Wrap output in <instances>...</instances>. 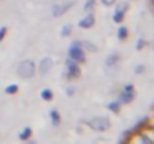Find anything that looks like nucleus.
Wrapping results in <instances>:
<instances>
[{
	"label": "nucleus",
	"instance_id": "10",
	"mask_svg": "<svg viewBox=\"0 0 154 144\" xmlns=\"http://www.w3.org/2000/svg\"><path fill=\"white\" fill-rule=\"evenodd\" d=\"M52 66H54V62H52L51 57H44L41 60V63H39V74L41 75H47L52 69Z\"/></svg>",
	"mask_w": 154,
	"mask_h": 144
},
{
	"label": "nucleus",
	"instance_id": "15",
	"mask_svg": "<svg viewBox=\"0 0 154 144\" xmlns=\"http://www.w3.org/2000/svg\"><path fill=\"white\" fill-rule=\"evenodd\" d=\"M120 107H121V104L118 101H112V102L108 104V110L112 111V113H118L120 111Z\"/></svg>",
	"mask_w": 154,
	"mask_h": 144
},
{
	"label": "nucleus",
	"instance_id": "1",
	"mask_svg": "<svg viewBox=\"0 0 154 144\" xmlns=\"http://www.w3.org/2000/svg\"><path fill=\"white\" fill-rule=\"evenodd\" d=\"M123 144H154V128L148 123L142 125L138 131H132Z\"/></svg>",
	"mask_w": 154,
	"mask_h": 144
},
{
	"label": "nucleus",
	"instance_id": "14",
	"mask_svg": "<svg viewBox=\"0 0 154 144\" xmlns=\"http://www.w3.org/2000/svg\"><path fill=\"white\" fill-rule=\"evenodd\" d=\"M50 117H51V123L54 126H57V125H60V113L57 111V110H51L50 111Z\"/></svg>",
	"mask_w": 154,
	"mask_h": 144
},
{
	"label": "nucleus",
	"instance_id": "9",
	"mask_svg": "<svg viewBox=\"0 0 154 144\" xmlns=\"http://www.w3.org/2000/svg\"><path fill=\"white\" fill-rule=\"evenodd\" d=\"M94 23H96V18H94V15L91 14V12H88L84 18H81L79 20V23H78V26L81 27V29H84V30H88V29H91L93 26H94Z\"/></svg>",
	"mask_w": 154,
	"mask_h": 144
},
{
	"label": "nucleus",
	"instance_id": "3",
	"mask_svg": "<svg viewBox=\"0 0 154 144\" xmlns=\"http://www.w3.org/2000/svg\"><path fill=\"white\" fill-rule=\"evenodd\" d=\"M17 72H18V75H20L21 78L30 80V78H33L35 74H36V65H35L33 60H23V62L18 65Z\"/></svg>",
	"mask_w": 154,
	"mask_h": 144
},
{
	"label": "nucleus",
	"instance_id": "2",
	"mask_svg": "<svg viewBox=\"0 0 154 144\" xmlns=\"http://www.w3.org/2000/svg\"><path fill=\"white\" fill-rule=\"evenodd\" d=\"M67 56L70 60L76 62V63H84L85 62V51L82 48V44L81 41H75L72 42V45L67 50Z\"/></svg>",
	"mask_w": 154,
	"mask_h": 144
},
{
	"label": "nucleus",
	"instance_id": "21",
	"mask_svg": "<svg viewBox=\"0 0 154 144\" xmlns=\"http://www.w3.org/2000/svg\"><path fill=\"white\" fill-rule=\"evenodd\" d=\"M145 44H147V42H145L144 39H138V41H136V50H142V48L145 47Z\"/></svg>",
	"mask_w": 154,
	"mask_h": 144
},
{
	"label": "nucleus",
	"instance_id": "12",
	"mask_svg": "<svg viewBox=\"0 0 154 144\" xmlns=\"http://www.w3.org/2000/svg\"><path fill=\"white\" fill-rule=\"evenodd\" d=\"M33 135V131H32V128H29V126H26L21 132H20V140H23V141H27V140H30V137Z\"/></svg>",
	"mask_w": 154,
	"mask_h": 144
},
{
	"label": "nucleus",
	"instance_id": "8",
	"mask_svg": "<svg viewBox=\"0 0 154 144\" xmlns=\"http://www.w3.org/2000/svg\"><path fill=\"white\" fill-rule=\"evenodd\" d=\"M127 9H129V5H127V3H120V5L117 6V9H115L114 15H112V20H114V23L120 24V23L124 20Z\"/></svg>",
	"mask_w": 154,
	"mask_h": 144
},
{
	"label": "nucleus",
	"instance_id": "24",
	"mask_svg": "<svg viewBox=\"0 0 154 144\" xmlns=\"http://www.w3.org/2000/svg\"><path fill=\"white\" fill-rule=\"evenodd\" d=\"M144 71H145V66H144V65H138V66L135 68V72H136V74H142Z\"/></svg>",
	"mask_w": 154,
	"mask_h": 144
},
{
	"label": "nucleus",
	"instance_id": "4",
	"mask_svg": "<svg viewBox=\"0 0 154 144\" xmlns=\"http://www.w3.org/2000/svg\"><path fill=\"white\" fill-rule=\"evenodd\" d=\"M88 126L96 132H105L111 128V120L105 116H99V117H94V119L88 120Z\"/></svg>",
	"mask_w": 154,
	"mask_h": 144
},
{
	"label": "nucleus",
	"instance_id": "25",
	"mask_svg": "<svg viewBox=\"0 0 154 144\" xmlns=\"http://www.w3.org/2000/svg\"><path fill=\"white\" fill-rule=\"evenodd\" d=\"M73 93H75V89H73V87H67V90H66V95H67V96H72Z\"/></svg>",
	"mask_w": 154,
	"mask_h": 144
},
{
	"label": "nucleus",
	"instance_id": "23",
	"mask_svg": "<svg viewBox=\"0 0 154 144\" xmlns=\"http://www.w3.org/2000/svg\"><path fill=\"white\" fill-rule=\"evenodd\" d=\"M100 2H102V5H105V6H112V5L117 3V0H100Z\"/></svg>",
	"mask_w": 154,
	"mask_h": 144
},
{
	"label": "nucleus",
	"instance_id": "20",
	"mask_svg": "<svg viewBox=\"0 0 154 144\" xmlns=\"http://www.w3.org/2000/svg\"><path fill=\"white\" fill-rule=\"evenodd\" d=\"M94 3H96V0H87L85 5H84V9H85V11H90V9L94 6Z\"/></svg>",
	"mask_w": 154,
	"mask_h": 144
},
{
	"label": "nucleus",
	"instance_id": "7",
	"mask_svg": "<svg viewBox=\"0 0 154 144\" xmlns=\"http://www.w3.org/2000/svg\"><path fill=\"white\" fill-rule=\"evenodd\" d=\"M73 6V2H63V3H57L52 6V17H61L64 15L70 8Z\"/></svg>",
	"mask_w": 154,
	"mask_h": 144
},
{
	"label": "nucleus",
	"instance_id": "18",
	"mask_svg": "<svg viewBox=\"0 0 154 144\" xmlns=\"http://www.w3.org/2000/svg\"><path fill=\"white\" fill-rule=\"evenodd\" d=\"M5 92H6L8 95H15V93L18 92V86H17V84H11V86H8V87L5 89Z\"/></svg>",
	"mask_w": 154,
	"mask_h": 144
},
{
	"label": "nucleus",
	"instance_id": "16",
	"mask_svg": "<svg viewBox=\"0 0 154 144\" xmlns=\"http://www.w3.org/2000/svg\"><path fill=\"white\" fill-rule=\"evenodd\" d=\"M70 33H72V24H64L63 29H61V32H60L61 38H67Z\"/></svg>",
	"mask_w": 154,
	"mask_h": 144
},
{
	"label": "nucleus",
	"instance_id": "22",
	"mask_svg": "<svg viewBox=\"0 0 154 144\" xmlns=\"http://www.w3.org/2000/svg\"><path fill=\"white\" fill-rule=\"evenodd\" d=\"M6 32H8V29H6V27H0V42L5 39V36H6Z\"/></svg>",
	"mask_w": 154,
	"mask_h": 144
},
{
	"label": "nucleus",
	"instance_id": "19",
	"mask_svg": "<svg viewBox=\"0 0 154 144\" xmlns=\"http://www.w3.org/2000/svg\"><path fill=\"white\" fill-rule=\"evenodd\" d=\"M81 44H82L84 51H96V47H94L91 42H87V41H84V42H81Z\"/></svg>",
	"mask_w": 154,
	"mask_h": 144
},
{
	"label": "nucleus",
	"instance_id": "13",
	"mask_svg": "<svg viewBox=\"0 0 154 144\" xmlns=\"http://www.w3.org/2000/svg\"><path fill=\"white\" fill-rule=\"evenodd\" d=\"M127 36H129V29L124 27V26L118 27V30H117V38H118L120 41H126Z\"/></svg>",
	"mask_w": 154,
	"mask_h": 144
},
{
	"label": "nucleus",
	"instance_id": "5",
	"mask_svg": "<svg viewBox=\"0 0 154 144\" xmlns=\"http://www.w3.org/2000/svg\"><path fill=\"white\" fill-rule=\"evenodd\" d=\"M79 75H81L79 63H76V62L67 59V60H66V74H64V77H66L67 80H76Z\"/></svg>",
	"mask_w": 154,
	"mask_h": 144
},
{
	"label": "nucleus",
	"instance_id": "6",
	"mask_svg": "<svg viewBox=\"0 0 154 144\" xmlns=\"http://www.w3.org/2000/svg\"><path fill=\"white\" fill-rule=\"evenodd\" d=\"M135 99V89L132 84H126L123 87V90L120 92V96H118V102L123 105V104H130L132 101Z\"/></svg>",
	"mask_w": 154,
	"mask_h": 144
},
{
	"label": "nucleus",
	"instance_id": "17",
	"mask_svg": "<svg viewBox=\"0 0 154 144\" xmlns=\"http://www.w3.org/2000/svg\"><path fill=\"white\" fill-rule=\"evenodd\" d=\"M52 96H54L52 95V90H50V89H44V90L41 92V98H42L44 101H47V102H48V101H51Z\"/></svg>",
	"mask_w": 154,
	"mask_h": 144
},
{
	"label": "nucleus",
	"instance_id": "11",
	"mask_svg": "<svg viewBox=\"0 0 154 144\" xmlns=\"http://www.w3.org/2000/svg\"><path fill=\"white\" fill-rule=\"evenodd\" d=\"M118 63V54H109L108 59L105 60V66L106 68H112Z\"/></svg>",
	"mask_w": 154,
	"mask_h": 144
}]
</instances>
